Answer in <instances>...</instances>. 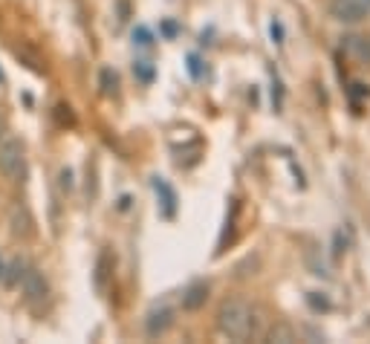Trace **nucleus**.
Masks as SVG:
<instances>
[{"mask_svg":"<svg viewBox=\"0 0 370 344\" xmlns=\"http://www.w3.org/2000/svg\"><path fill=\"white\" fill-rule=\"evenodd\" d=\"M217 330L232 341H246L255 335V310L243 298H229L217 310Z\"/></svg>","mask_w":370,"mask_h":344,"instance_id":"f257e3e1","label":"nucleus"},{"mask_svg":"<svg viewBox=\"0 0 370 344\" xmlns=\"http://www.w3.org/2000/svg\"><path fill=\"white\" fill-rule=\"evenodd\" d=\"M0 174L9 183H24L26 180V151L21 139H4L0 142Z\"/></svg>","mask_w":370,"mask_h":344,"instance_id":"f03ea898","label":"nucleus"},{"mask_svg":"<svg viewBox=\"0 0 370 344\" xmlns=\"http://www.w3.org/2000/svg\"><path fill=\"white\" fill-rule=\"evenodd\" d=\"M330 15L341 24H356L370 15V0H330Z\"/></svg>","mask_w":370,"mask_h":344,"instance_id":"7ed1b4c3","label":"nucleus"},{"mask_svg":"<svg viewBox=\"0 0 370 344\" xmlns=\"http://www.w3.org/2000/svg\"><path fill=\"white\" fill-rule=\"evenodd\" d=\"M21 286H24V295H26L29 304H43L46 295H49V283H46V278H43L38 269H32V266L24 272Z\"/></svg>","mask_w":370,"mask_h":344,"instance_id":"20e7f679","label":"nucleus"},{"mask_svg":"<svg viewBox=\"0 0 370 344\" xmlns=\"http://www.w3.org/2000/svg\"><path fill=\"white\" fill-rule=\"evenodd\" d=\"M174 324V310L171 307H153L150 313H148V318H145V330H148V335L150 338H156V335H163L168 327Z\"/></svg>","mask_w":370,"mask_h":344,"instance_id":"39448f33","label":"nucleus"},{"mask_svg":"<svg viewBox=\"0 0 370 344\" xmlns=\"http://www.w3.org/2000/svg\"><path fill=\"white\" fill-rule=\"evenodd\" d=\"M344 52L350 55V59H356L359 64H364V67H370V38H361V35H350V38H344Z\"/></svg>","mask_w":370,"mask_h":344,"instance_id":"423d86ee","label":"nucleus"},{"mask_svg":"<svg viewBox=\"0 0 370 344\" xmlns=\"http://www.w3.org/2000/svg\"><path fill=\"white\" fill-rule=\"evenodd\" d=\"M205 298H208V286L205 283H191L185 290V295H183V307L185 310H200L205 304Z\"/></svg>","mask_w":370,"mask_h":344,"instance_id":"0eeeda50","label":"nucleus"},{"mask_svg":"<svg viewBox=\"0 0 370 344\" xmlns=\"http://www.w3.org/2000/svg\"><path fill=\"white\" fill-rule=\"evenodd\" d=\"M153 188H156V194L163 197V206H165V217H174V211H177V194H174V188L163 180V177H153Z\"/></svg>","mask_w":370,"mask_h":344,"instance_id":"6e6552de","label":"nucleus"},{"mask_svg":"<svg viewBox=\"0 0 370 344\" xmlns=\"http://www.w3.org/2000/svg\"><path fill=\"white\" fill-rule=\"evenodd\" d=\"M116 87H119L116 73H113L111 67H104V70H101V93H104V96H116Z\"/></svg>","mask_w":370,"mask_h":344,"instance_id":"1a4fd4ad","label":"nucleus"},{"mask_svg":"<svg viewBox=\"0 0 370 344\" xmlns=\"http://www.w3.org/2000/svg\"><path fill=\"white\" fill-rule=\"evenodd\" d=\"M267 338H269V341H295V330L287 327V324H275Z\"/></svg>","mask_w":370,"mask_h":344,"instance_id":"9d476101","label":"nucleus"},{"mask_svg":"<svg viewBox=\"0 0 370 344\" xmlns=\"http://www.w3.org/2000/svg\"><path fill=\"white\" fill-rule=\"evenodd\" d=\"M133 44L142 46V49L153 46V32H150L148 26H136V29H133Z\"/></svg>","mask_w":370,"mask_h":344,"instance_id":"9b49d317","label":"nucleus"},{"mask_svg":"<svg viewBox=\"0 0 370 344\" xmlns=\"http://www.w3.org/2000/svg\"><path fill=\"white\" fill-rule=\"evenodd\" d=\"M9 272H12V275L6 278V283H9V286H18L21 278H24V272H26V266H24L21 260H12V263H9Z\"/></svg>","mask_w":370,"mask_h":344,"instance_id":"f8f14e48","label":"nucleus"},{"mask_svg":"<svg viewBox=\"0 0 370 344\" xmlns=\"http://www.w3.org/2000/svg\"><path fill=\"white\" fill-rule=\"evenodd\" d=\"M133 73H136L142 81H150V79H153V67H150L148 61H136V64H133Z\"/></svg>","mask_w":370,"mask_h":344,"instance_id":"ddd939ff","label":"nucleus"},{"mask_svg":"<svg viewBox=\"0 0 370 344\" xmlns=\"http://www.w3.org/2000/svg\"><path fill=\"white\" fill-rule=\"evenodd\" d=\"M307 301H309V307H312L315 313H319V310H330V301H327L324 295L319 298V293H309V298H307Z\"/></svg>","mask_w":370,"mask_h":344,"instance_id":"4468645a","label":"nucleus"},{"mask_svg":"<svg viewBox=\"0 0 370 344\" xmlns=\"http://www.w3.org/2000/svg\"><path fill=\"white\" fill-rule=\"evenodd\" d=\"M269 35H272V44H284V24L278 18L269 24Z\"/></svg>","mask_w":370,"mask_h":344,"instance_id":"2eb2a0df","label":"nucleus"},{"mask_svg":"<svg viewBox=\"0 0 370 344\" xmlns=\"http://www.w3.org/2000/svg\"><path fill=\"white\" fill-rule=\"evenodd\" d=\"M188 73L194 79H202V61L197 59V55H188Z\"/></svg>","mask_w":370,"mask_h":344,"instance_id":"dca6fc26","label":"nucleus"},{"mask_svg":"<svg viewBox=\"0 0 370 344\" xmlns=\"http://www.w3.org/2000/svg\"><path fill=\"white\" fill-rule=\"evenodd\" d=\"M61 188H64V191L73 188V171H70V168H61Z\"/></svg>","mask_w":370,"mask_h":344,"instance_id":"f3484780","label":"nucleus"},{"mask_svg":"<svg viewBox=\"0 0 370 344\" xmlns=\"http://www.w3.org/2000/svg\"><path fill=\"white\" fill-rule=\"evenodd\" d=\"M163 29H165V35H174V32H177V24H171V21H168Z\"/></svg>","mask_w":370,"mask_h":344,"instance_id":"a211bd4d","label":"nucleus"},{"mask_svg":"<svg viewBox=\"0 0 370 344\" xmlns=\"http://www.w3.org/2000/svg\"><path fill=\"white\" fill-rule=\"evenodd\" d=\"M0 278H4V263H0Z\"/></svg>","mask_w":370,"mask_h":344,"instance_id":"6ab92c4d","label":"nucleus"},{"mask_svg":"<svg viewBox=\"0 0 370 344\" xmlns=\"http://www.w3.org/2000/svg\"><path fill=\"white\" fill-rule=\"evenodd\" d=\"M0 125H4V119H0Z\"/></svg>","mask_w":370,"mask_h":344,"instance_id":"aec40b11","label":"nucleus"},{"mask_svg":"<svg viewBox=\"0 0 370 344\" xmlns=\"http://www.w3.org/2000/svg\"><path fill=\"white\" fill-rule=\"evenodd\" d=\"M0 79H4V76H0Z\"/></svg>","mask_w":370,"mask_h":344,"instance_id":"412c9836","label":"nucleus"}]
</instances>
